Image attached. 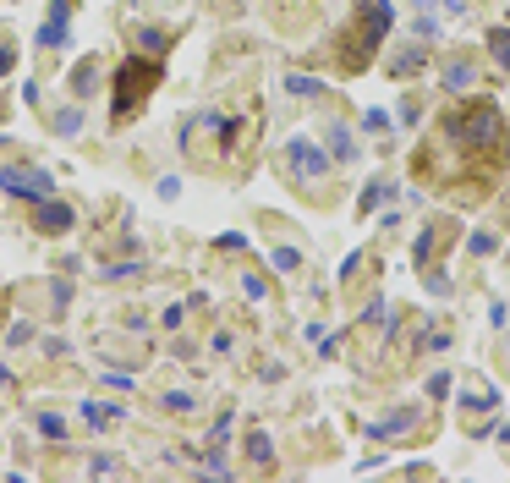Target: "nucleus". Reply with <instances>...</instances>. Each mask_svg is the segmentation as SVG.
<instances>
[{
  "label": "nucleus",
  "instance_id": "f257e3e1",
  "mask_svg": "<svg viewBox=\"0 0 510 483\" xmlns=\"http://www.w3.org/2000/svg\"><path fill=\"white\" fill-rule=\"evenodd\" d=\"M0 187L11 192V198H28V204H39V198H50V192H55V182H50L44 170H22V165H6V170H0Z\"/></svg>",
  "mask_w": 510,
  "mask_h": 483
},
{
  "label": "nucleus",
  "instance_id": "f03ea898",
  "mask_svg": "<svg viewBox=\"0 0 510 483\" xmlns=\"http://www.w3.org/2000/svg\"><path fill=\"white\" fill-rule=\"evenodd\" d=\"M286 160H291V170H296V176H307V182H318V176L329 170V154H318V148L302 143V138L286 148Z\"/></svg>",
  "mask_w": 510,
  "mask_h": 483
},
{
  "label": "nucleus",
  "instance_id": "7ed1b4c3",
  "mask_svg": "<svg viewBox=\"0 0 510 483\" xmlns=\"http://www.w3.org/2000/svg\"><path fill=\"white\" fill-rule=\"evenodd\" d=\"M33 214H39L44 231H66V226H72V209H66V204H50V198H39V204H33Z\"/></svg>",
  "mask_w": 510,
  "mask_h": 483
},
{
  "label": "nucleus",
  "instance_id": "20e7f679",
  "mask_svg": "<svg viewBox=\"0 0 510 483\" xmlns=\"http://www.w3.org/2000/svg\"><path fill=\"white\" fill-rule=\"evenodd\" d=\"M411 423H417V406H401V412H395L389 423H379V428H373V440H384V434H401V428H411Z\"/></svg>",
  "mask_w": 510,
  "mask_h": 483
},
{
  "label": "nucleus",
  "instance_id": "39448f33",
  "mask_svg": "<svg viewBox=\"0 0 510 483\" xmlns=\"http://www.w3.org/2000/svg\"><path fill=\"white\" fill-rule=\"evenodd\" d=\"M329 154H335V160H357V143H351L346 126H335V132H329Z\"/></svg>",
  "mask_w": 510,
  "mask_h": 483
},
{
  "label": "nucleus",
  "instance_id": "423d86ee",
  "mask_svg": "<svg viewBox=\"0 0 510 483\" xmlns=\"http://www.w3.org/2000/svg\"><path fill=\"white\" fill-rule=\"evenodd\" d=\"M82 418H88V423H99V428H104V423H121L126 412H121V406H94V401H82Z\"/></svg>",
  "mask_w": 510,
  "mask_h": 483
},
{
  "label": "nucleus",
  "instance_id": "0eeeda50",
  "mask_svg": "<svg viewBox=\"0 0 510 483\" xmlns=\"http://www.w3.org/2000/svg\"><path fill=\"white\" fill-rule=\"evenodd\" d=\"M33 428H39L44 440H61V434H66V423L55 418V412H33Z\"/></svg>",
  "mask_w": 510,
  "mask_h": 483
},
{
  "label": "nucleus",
  "instance_id": "6e6552de",
  "mask_svg": "<svg viewBox=\"0 0 510 483\" xmlns=\"http://www.w3.org/2000/svg\"><path fill=\"white\" fill-rule=\"evenodd\" d=\"M286 88H291V94H302V99L324 94V83H318V77H286Z\"/></svg>",
  "mask_w": 510,
  "mask_h": 483
},
{
  "label": "nucleus",
  "instance_id": "1a4fd4ad",
  "mask_svg": "<svg viewBox=\"0 0 510 483\" xmlns=\"http://www.w3.org/2000/svg\"><path fill=\"white\" fill-rule=\"evenodd\" d=\"M165 406H170V412H192L198 401H192V390H165Z\"/></svg>",
  "mask_w": 510,
  "mask_h": 483
},
{
  "label": "nucleus",
  "instance_id": "9d476101",
  "mask_svg": "<svg viewBox=\"0 0 510 483\" xmlns=\"http://www.w3.org/2000/svg\"><path fill=\"white\" fill-rule=\"evenodd\" d=\"M247 456H253V462H269V434L253 428V434H247Z\"/></svg>",
  "mask_w": 510,
  "mask_h": 483
},
{
  "label": "nucleus",
  "instance_id": "9b49d317",
  "mask_svg": "<svg viewBox=\"0 0 510 483\" xmlns=\"http://www.w3.org/2000/svg\"><path fill=\"white\" fill-rule=\"evenodd\" d=\"M296 264H302V252H296V248H280V252H275V270H296Z\"/></svg>",
  "mask_w": 510,
  "mask_h": 483
},
{
  "label": "nucleus",
  "instance_id": "f8f14e48",
  "mask_svg": "<svg viewBox=\"0 0 510 483\" xmlns=\"http://www.w3.org/2000/svg\"><path fill=\"white\" fill-rule=\"evenodd\" d=\"M77 121H82L77 110H61V116H55V126H61V132H77Z\"/></svg>",
  "mask_w": 510,
  "mask_h": 483
}]
</instances>
